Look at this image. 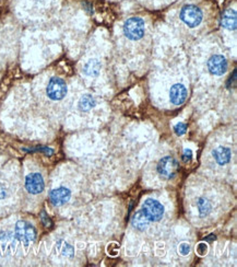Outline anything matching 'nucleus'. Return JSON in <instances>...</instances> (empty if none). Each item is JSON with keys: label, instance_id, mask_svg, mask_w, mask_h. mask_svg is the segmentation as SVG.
I'll return each mask as SVG.
<instances>
[{"label": "nucleus", "instance_id": "25", "mask_svg": "<svg viewBox=\"0 0 237 267\" xmlns=\"http://www.w3.org/2000/svg\"><path fill=\"white\" fill-rule=\"evenodd\" d=\"M191 159H192V151L190 149H185L183 157H182V160L185 163H188L191 161Z\"/></svg>", "mask_w": 237, "mask_h": 267}, {"label": "nucleus", "instance_id": "18", "mask_svg": "<svg viewBox=\"0 0 237 267\" xmlns=\"http://www.w3.org/2000/svg\"><path fill=\"white\" fill-rule=\"evenodd\" d=\"M57 247H58V249L60 250L61 254H62L63 256H69V257L74 256L75 250H74V248L71 247L70 244H68L67 242H64V241H61V240H60V241H58V243H57Z\"/></svg>", "mask_w": 237, "mask_h": 267}, {"label": "nucleus", "instance_id": "10", "mask_svg": "<svg viewBox=\"0 0 237 267\" xmlns=\"http://www.w3.org/2000/svg\"><path fill=\"white\" fill-rule=\"evenodd\" d=\"M70 197H71V192L70 190L66 189V187H58V189H55L49 193L50 203L57 207L68 203Z\"/></svg>", "mask_w": 237, "mask_h": 267}, {"label": "nucleus", "instance_id": "2", "mask_svg": "<svg viewBox=\"0 0 237 267\" xmlns=\"http://www.w3.org/2000/svg\"><path fill=\"white\" fill-rule=\"evenodd\" d=\"M14 236L24 245H28L37 239V230L30 222L25 220H20L16 223L14 228Z\"/></svg>", "mask_w": 237, "mask_h": 267}, {"label": "nucleus", "instance_id": "1", "mask_svg": "<svg viewBox=\"0 0 237 267\" xmlns=\"http://www.w3.org/2000/svg\"><path fill=\"white\" fill-rule=\"evenodd\" d=\"M124 34L130 41H139L146 33V23L139 17H132L128 19L123 26Z\"/></svg>", "mask_w": 237, "mask_h": 267}, {"label": "nucleus", "instance_id": "13", "mask_svg": "<svg viewBox=\"0 0 237 267\" xmlns=\"http://www.w3.org/2000/svg\"><path fill=\"white\" fill-rule=\"evenodd\" d=\"M236 21H237L236 11L234 9H228L223 13V16H222L221 24L224 28H226V30L234 31L236 30V25H237Z\"/></svg>", "mask_w": 237, "mask_h": 267}, {"label": "nucleus", "instance_id": "4", "mask_svg": "<svg viewBox=\"0 0 237 267\" xmlns=\"http://www.w3.org/2000/svg\"><path fill=\"white\" fill-rule=\"evenodd\" d=\"M204 13L195 5H186L181 11V19L189 27H197L202 22Z\"/></svg>", "mask_w": 237, "mask_h": 267}, {"label": "nucleus", "instance_id": "3", "mask_svg": "<svg viewBox=\"0 0 237 267\" xmlns=\"http://www.w3.org/2000/svg\"><path fill=\"white\" fill-rule=\"evenodd\" d=\"M140 211L150 222L160 221L164 216V206L153 198H148L142 204Z\"/></svg>", "mask_w": 237, "mask_h": 267}, {"label": "nucleus", "instance_id": "12", "mask_svg": "<svg viewBox=\"0 0 237 267\" xmlns=\"http://www.w3.org/2000/svg\"><path fill=\"white\" fill-rule=\"evenodd\" d=\"M212 157L214 158V160L217 161L218 164L220 165H225L227 164L229 161H231V158H232V153L229 148L227 147H218L215 148L212 151Z\"/></svg>", "mask_w": 237, "mask_h": 267}, {"label": "nucleus", "instance_id": "11", "mask_svg": "<svg viewBox=\"0 0 237 267\" xmlns=\"http://www.w3.org/2000/svg\"><path fill=\"white\" fill-rule=\"evenodd\" d=\"M16 236L9 231H2L0 232V256L10 254L12 249L16 245Z\"/></svg>", "mask_w": 237, "mask_h": 267}, {"label": "nucleus", "instance_id": "22", "mask_svg": "<svg viewBox=\"0 0 237 267\" xmlns=\"http://www.w3.org/2000/svg\"><path fill=\"white\" fill-rule=\"evenodd\" d=\"M178 252H179V254H182L183 256L188 255L190 253V245L188 243H182L181 245H179Z\"/></svg>", "mask_w": 237, "mask_h": 267}, {"label": "nucleus", "instance_id": "26", "mask_svg": "<svg viewBox=\"0 0 237 267\" xmlns=\"http://www.w3.org/2000/svg\"><path fill=\"white\" fill-rule=\"evenodd\" d=\"M7 196V189L4 184L0 183V199H4Z\"/></svg>", "mask_w": 237, "mask_h": 267}, {"label": "nucleus", "instance_id": "23", "mask_svg": "<svg viewBox=\"0 0 237 267\" xmlns=\"http://www.w3.org/2000/svg\"><path fill=\"white\" fill-rule=\"evenodd\" d=\"M30 151V153H33V151H41V153L45 154L46 156H52L54 154V150L52 148H47V147H39V148H33L31 150H27Z\"/></svg>", "mask_w": 237, "mask_h": 267}, {"label": "nucleus", "instance_id": "14", "mask_svg": "<svg viewBox=\"0 0 237 267\" xmlns=\"http://www.w3.org/2000/svg\"><path fill=\"white\" fill-rule=\"evenodd\" d=\"M100 68H102V64L97 60H91L83 67V73L89 77H97L100 73Z\"/></svg>", "mask_w": 237, "mask_h": 267}, {"label": "nucleus", "instance_id": "19", "mask_svg": "<svg viewBox=\"0 0 237 267\" xmlns=\"http://www.w3.org/2000/svg\"><path fill=\"white\" fill-rule=\"evenodd\" d=\"M107 253L111 256H117L119 253V244L117 242H112L107 245Z\"/></svg>", "mask_w": 237, "mask_h": 267}, {"label": "nucleus", "instance_id": "21", "mask_svg": "<svg viewBox=\"0 0 237 267\" xmlns=\"http://www.w3.org/2000/svg\"><path fill=\"white\" fill-rule=\"evenodd\" d=\"M174 132L177 136H183L187 132V125L184 124V123H178L174 126Z\"/></svg>", "mask_w": 237, "mask_h": 267}, {"label": "nucleus", "instance_id": "27", "mask_svg": "<svg viewBox=\"0 0 237 267\" xmlns=\"http://www.w3.org/2000/svg\"><path fill=\"white\" fill-rule=\"evenodd\" d=\"M213 240H215V235H214V234H210L209 236L206 238V241H207V242H211V241H213Z\"/></svg>", "mask_w": 237, "mask_h": 267}, {"label": "nucleus", "instance_id": "5", "mask_svg": "<svg viewBox=\"0 0 237 267\" xmlns=\"http://www.w3.org/2000/svg\"><path fill=\"white\" fill-rule=\"evenodd\" d=\"M157 173L163 177L166 180L173 179L179 171V163L173 157H164L157 163L156 167Z\"/></svg>", "mask_w": 237, "mask_h": 267}, {"label": "nucleus", "instance_id": "24", "mask_svg": "<svg viewBox=\"0 0 237 267\" xmlns=\"http://www.w3.org/2000/svg\"><path fill=\"white\" fill-rule=\"evenodd\" d=\"M41 220L43 222V225H44L46 228L52 227V220H50V218L48 217L47 214L45 213V211H43L41 213Z\"/></svg>", "mask_w": 237, "mask_h": 267}, {"label": "nucleus", "instance_id": "8", "mask_svg": "<svg viewBox=\"0 0 237 267\" xmlns=\"http://www.w3.org/2000/svg\"><path fill=\"white\" fill-rule=\"evenodd\" d=\"M208 69L214 76H222L227 70V62L223 55H213L208 61Z\"/></svg>", "mask_w": 237, "mask_h": 267}, {"label": "nucleus", "instance_id": "7", "mask_svg": "<svg viewBox=\"0 0 237 267\" xmlns=\"http://www.w3.org/2000/svg\"><path fill=\"white\" fill-rule=\"evenodd\" d=\"M25 189L32 195L41 194L45 189L44 179L40 173H31L25 177Z\"/></svg>", "mask_w": 237, "mask_h": 267}, {"label": "nucleus", "instance_id": "16", "mask_svg": "<svg viewBox=\"0 0 237 267\" xmlns=\"http://www.w3.org/2000/svg\"><path fill=\"white\" fill-rule=\"evenodd\" d=\"M150 221L145 217V215L142 214L141 211H138L137 213H134L132 218H131V225L136 229L138 230H145L149 226Z\"/></svg>", "mask_w": 237, "mask_h": 267}, {"label": "nucleus", "instance_id": "9", "mask_svg": "<svg viewBox=\"0 0 237 267\" xmlns=\"http://www.w3.org/2000/svg\"><path fill=\"white\" fill-rule=\"evenodd\" d=\"M188 92L186 86L182 83H175L172 85L170 90V100L171 103L174 105H182L186 99H187Z\"/></svg>", "mask_w": 237, "mask_h": 267}, {"label": "nucleus", "instance_id": "20", "mask_svg": "<svg viewBox=\"0 0 237 267\" xmlns=\"http://www.w3.org/2000/svg\"><path fill=\"white\" fill-rule=\"evenodd\" d=\"M208 250H209V248H208V243L207 242H200L197 245V248H196V252H197V254L199 256L207 255Z\"/></svg>", "mask_w": 237, "mask_h": 267}, {"label": "nucleus", "instance_id": "15", "mask_svg": "<svg viewBox=\"0 0 237 267\" xmlns=\"http://www.w3.org/2000/svg\"><path fill=\"white\" fill-rule=\"evenodd\" d=\"M78 105H79V109H80V111L89 112L93 109V107H95L96 100L91 95H84L81 97L80 100H79Z\"/></svg>", "mask_w": 237, "mask_h": 267}, {"label": "nucleus", "instance_id": "17", "mask_svg": "<svg viewBox=\"0 0 237 267\" xmlns=\"http://www.w3.org/2000/svg\"><path fill=\"white\" fill-rule=\"evenodd\" d=\"M197 207H198L200 217H202V218L207 217V216L211 213V209H212L211 203L206 198H199L198 203H197Z\"/></svg>", "mask_w": 237, "mask_h": 267}, {"label": "nucleus", "instance_id": "6", "mask_svg": "<svg viewBox=\"0 0 237 267\" xmlns=\"http://www.w3.org/2000/svg\"><path fill=\"white\" fill-rule=\"evenodd\" d=\"M67 92H68L67 84L61 78L53 77L50 79L46 88L47 97L50 100L60 101L67 96Z\"/></svg>", "mask_w": 237, "mask_h": 267}]
</instances>
